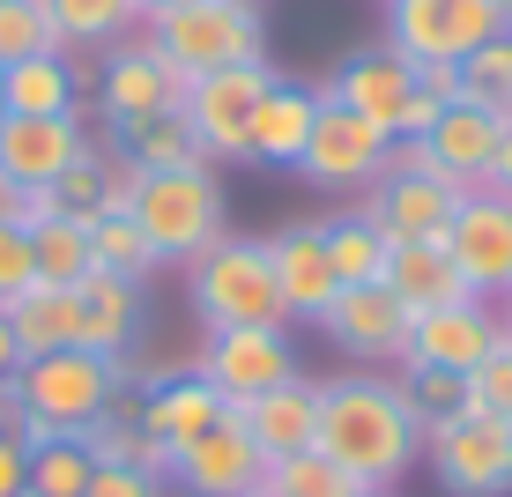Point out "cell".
Returning <instances> with one entry per match:
<instances>
[{"label": "cell", "instance_id": "obj_1", "mask_svg": "<svg viewBox=\"0 0 512 497\" xmlns=\"http://www.w3.org/2000/svg\"><path fill=\"white\" fill-rule=\"evenodd\" d=\"M312 446L357 483H401L423 460V423L401 394V379L334 371V379H320V438Z\"/></svg>", "mask_w": 512, "mask_h": 497}, {"label": "cell", "instance_id": "obj_2", "mask_svg": "<svg viewBox=\"0 0 512 497\" xmlns=\"http://www.w3.org/2000/svg\"><path fill=\"white\" fill-rule=\"evenodd\" d=\"M127 216L141 223V238L156 245V260H164V268H186V260H201L208 245L231 230V193H223V171H216V164L141 171Z\"/></svg>", "mask_w": 512, "mask_h": 497}, {"label": "cell", "instance_id": "obj_3", "mask_svg": "<svg viewBox=\"0 0 512 497\" xmlns=\"http://www.w3.org/2000/svg\"><path fill=\"white\" fill-rule=\"evenodd\" d=\"M186 297L201 312V327H290L282 282L268 260V238H231L223 230L201 260H186Z\"/></svg>", "mask_w": 512, "mask_h": 497}, {"label": "cell", "instance_id": "obj_4", "mask_svg": "<svg viewBox=\"0 0 512 497\" xmlns=\"http://www.w3.org/2000/svg\"><path fill=\"white\" fill-rule=\"evenodd\" d=\"M141 38L179 75H216V67L268 60V15H260V0H179L141 23Z\"/></svg>", "mask_w": 512, "mask_h": 497}, {"label": "cell", "instance_id": "obj_5", "mask_svg": "<svg viewBox=\"0 0 512 497\" xmlns=\"http://www.w3.org/2000/svg\"><path fill=\"white\" fill-rule=\"evenodd\" d=\"M15 394H23L30 423H38V438H45V431L82 438L104 408L127 394V357H97V349H52V357H30L23 371H15ZM38 438H30V446H38Z\"/></svg>", "mask_w": 512, "mask_h": 497}, {"label": "cell", "instance_id": "obj_6", "mask_svg": "<svg viewBox=\"0 0 512 497\" xmlns=\"http://www.w3.org/2000/svg\"><path fill=\"white\" fill-rule=\"evenodd\" d=\"M386 164H394V134L372 127V119H357L349 104H334L320 90V119H312V141H305V156H297V179L320 186V193L357 201Z\"/></svg>", "mask_w": 512, "mask_h": 497}, {"label": "cell", "instance_id": "obj_7", "mask_svg": "<svg viewBox=\"0 0 512 497\" xmlns=\"http://www.w3.org/2000/svg\"><path fill=\"white\" fill-rule=\"evenodd\" d=\"M423 460H431L446 497H512V423L505 416H446L423 431Z\"/></svg>", "mask_w": 512, "mask_h": 497}, {"label": "cell", "instance_id": "obj_8", "mask_svg": "<svg viewBox=\"0 0 512 497\" xmlns=\"http://www.w3.org/2000/svg\"><path fill=\"white\" fill-rule=\"evenodd\" d=\"M90 97H97V119L112 134H127L141 127V119H164V112H179V97H186V75L164 60L149 38H119L112 52L97 60V82H90Z\"/></svg>", "mask_w": 512, "mask_h": 497}, {"label": "cell", "instance_id": "obj_9", "mask_svg": "<svg viewBox=\"0 0 512 497\" xmlns=\"http://www.w3.org/2000/svg\"><path fill=\"white\" fill-rule=\"evenodd\" d=\"M268 82H275V60H245V67H216V75H186L179 112H186V127L201 134V149H208V164H216V171L245 164V127H253V104L268 97Z\"/></svg>", "mask_w": 512, "mask_h": 497}, {"label": "cell", "instance_id": "obj_10", "mask_svg": "<svg viewBox=\"0 0 512 497\" xmlns=\"http://www.w3.org/2000/svg\"><path fill=\"white\" fill-rule=\"evenodd\" d=\"M186 371H201L223 394V408H245V401L268 394V386L297 379V349H290V327H216Z\"/></svg>", "mask_w": 512, "mask_h": 497}, {"label": "cell", "instance_id": "obj_11", "mask_svg": "<svg viewBox=\"0 0 512 497\" xmlns=\"http://www.w3.org/2000/svg\"><path fill=\"white\" fill-rule=\"evenodd\" d=\"M498 8L490 0H386V45L409 60H453L461 67L483 38H498Z\"/></svg>", "mask_w": 512, "mask_h": 497}, {"label": "cell", "instance_id": "obj_12", "mask_svg": "<svg viewBox=\"0 0 512 497\" xmlns=\"http://www.w3.org/2000/svg\"><path fill=\"white\" fill-rule=\"evenodd\" d=\"M438 245L453 253V268H461V282L475 297H512V201L505 193L468 186Z\"/></svg>", "mask_w": 512, "mask_h": 497}, {"label": "cell", "instance_id": "obj_13", "mask_svg": "<svg viewBox=\"0 0 512 497\" xmlns=\"http://www.w3.org/2000/svg\"><path fill=\"white\" fill-rule=\"evenodd\" d=\"M97 156V134L82 112H60V119H8L0 112V179L38 193V186H60L75 164Z\"/></svg>", "mask_w": 512, "mask_h": 497}, {"label": "cell", "instance_id": "obj_14", "mask_svg": "<svg viewBox=\"0 0 512 497\" xmlns=\"http://www.w3.org/2000/svg\"><path fill=\"white\" fill-rule=\"evenodd\" d=\"M461 193L468 186L438 179V171H423V164H386L379 179L357 193V208L386 230V245H401V238H446Z\"/></svg>", "mask_w": 512, "mask_h": 497}, {"label": "cell", "instance_id": "obj_15", "mask_svg": "<svg viewBox=\"0 0 512 497\" xmlns=\"http://www.w3.org/2000/svg\"><path fill=\"white\" fill-rule=\"evenodd\" d=\"M498 342H505V312H498V297H461V305H431V312H409L401 371H409V364L475 371Z\"/></svg>", "mask_w": 512, "mask_h": 497}, {"label": "cell", "instance_id": "obj_16", "mask_svg": "<svg viewBox=\"0 0 512 497\" xmlns=\"http://www.w3.org/2000/svg\"><path fill=\"white\" fill-rule=\"evenodd\" d=\"M164 483H179L186 497H253L260 483H268V453L245 438V423H238V408H231V416L208 423L193 446L171 453Z\"/></svg>", "mask_w": 512, "mask_h": 497}, {"label": "cell", "instance_id": "obj_17", "mask_svg": "<svg viewBox=\"0 0 512 497\" xmlns=\"http://www.w3.org/2000/svg\"><path fill=\"white\" fill-rule=\"evenodd\" d=\"M498 127L505 119L483 112V104H446L423 141H394V164H423V171H438V179H453V186H483Z\"/></svg>", "mask_w": 512, "mask_h": 497}, {"label": "cell", "instance_id": "obj_18", "mask_svg": "<svg viewBox=\"0 0 512 497\" xmlns=\"http://www.w3.org/2000/svg\"><path fill=\"white\" fill-rule=\"evenodd\" d=\"M320 334L342 349V357H357V364H386V357L401 364V342H409V305H401L386 282H357V290H342V297L320 312Z\"/></svg>", "mask_w": 512, "mask_h": 497}, {"label": "cell", "instance_id": "obj_19", "mask_svg": "<svg viewBox=\"0 0 512 497\" xmlns=\"http://www.w3.org/2000/svg\"><path fill=\"white\" fill-rule=\"evenodd\" d=\"M327 97L394 134L401 127V104L416 97V60H409V52H394V45H364V52H349V60L334 67Z\"/></svg>", "mask_w": 512, "mask_h": 497}, {"label": "cell", "instance_id": "obj_20", "mask_svg": "<svg viewBox=\"0 0 512 497\" xmlns=\"http://www.w3.org/2000/svg\"><path fill=\"white\" fill-rule=\"evenodd\" d=\"M312 119H320V90L275 67L268 97L253 104V127H245V164L297 171V156H305V141H312Z\"/></svg>", "mask_w": 512, "mask_h": 497}, {"label": "cell", "instance_id": "obj_21", "mask_svg": "<svg viewBox=\"0 0 512 497\" xmlns=\"http://www.w3.org/2000/svg\"><path fill=\"white\" fill-rule=\"evenodd\" d=\"M134 408H141L149 446L164 453V468H171V453H179V446H193V438L208 431V423L231 416V408H223V394L201 379V371H164V379H149V394H141Z\"/></svg>", "mask_w": 512, "mask_h": 497}, {"label": "cell", "instance_id": "obj_22", "mask_svg": "<svg viewBox=\"0 0 512 497\" xmlns=\"http://www.w3.org/2000/svg\"><path fill=\"white\" fill-rule=\"evenodd\" d=\"M268 260H275L290 319H312V327H320V312L342 297V275H334V260H327V230L320 223H282L268 238Z\"/></svg>", "mask_w": 512, "mask_h": 497}, {"label": "cell", "instance_id": "obj_23", "mask_svg": "<svg viewBox=\"0 0 512 497\" xmlns=\"http://www.w3.org/2000/svg\"><path fill=\"white\" fill-rule=\"evenodd\" d=\"M238 423H245V438H253L268 460H290V453H312V438H320V379H282L268 386L260 401H245L238 408Z\"/></svg>", "mask_w": 512, "mask_h": 497}, {"label": "cell", "instance_id": "obj_24", "mask_svg": "<svg viewBox=\"0 0 512 497\" xmlns=\"http://www.w3.org/2000/svg\"><path fill=\"white\" fill-rule=\"evenodd\" d=\"M90 82H82L75 52H38V60H8L0 67V112L8 119H60L82 112Z\"/></svg>", "mask_w": 512, "mask_h": 497}, {"label": "cell", "instance_id": "obj_25", "mask_svg": "<svg viewBox=\"0 0 512 497\" xmlns=\"http://www.w3.org/2000/svg\"><path fill=\"white\" fill-rule=\"evenodd\" d=\"M75 305H82V349H97V357H127V349L141 342V319H149L141 282L90 268L75 282Z\"/></svg>", "mask_w": 512, "mask_h": 497}, {"label": "cell", "instance_id": "obj_26", "mask_svg": "<svg viewBox=\"0 0 512 497\" xmlns=\"http://www.w3.org/2000/svg\"><path fill=\"white\" fill-rule=\"evenodd\" d=\"M379 282H386L409 312H431V305H461V297H475L438 238H401L394 253H386V275H379Z\"/></svg>", "mask_w": 512, "mask_h": 497}, {"label": "cell", "instance_id": "obj_27", "mask_svg": "<svg viewBox=\"0 0 512 497\" xmlns=\"http://www.w3.org/2000/svg\"><path fill=\"white\" fill-rule=\"evenodd\" d=\"M8 327H15V342H23V364L52 357V349H82V305H75V290H60V282H30V290L8 305Z\"/></svg>", "mask_w": 512, "mask_h": 497}, {"label": "cell", "instance_id": "obj_28", "mask_svg": "<svg viewBox=\"0 0 512 497\" xmlns=\"http://www.w3.org/2000/svg\"><path fill=\"white\" fill-rule=\"evenodd\" d=\"M320 230H327V260H334V275H342V290H357V282H379V275H386V253H394V245H386V230L364 216L357 201H342Z\"/></svg>", "mask_w": 512, "mask_h": 497}, {"label": "cell", "instance_id": "obj_29", "mask_svg": "<svg viewBox=\"0 0 512 497\" xmlns=\"http://www.w3.org/2000/svg\"><path fill=\"white\" fill-rule=\"evenodd\" d=\"M112 149L127 156L134 171H193V164H208V149H201V134L186 127V112H164V119H141V127H127V134H112Z\"/></svg>", "mask_w": 512, "mask_h": 497}, {"label": "cell", "instance_id": "obj_30", "mask_svg": "<svg viewBox=\"0 0 512 497\" xmlns=\"http://www.w3.org/2000/svg\"><path fill=\"white\" fill-rule=\"evenodd\" d=\"M45 8H52V30H60L67 52H112L119 38L141 30L134 0H45Z\"/></svg>", "mask_w": 512, "mask_h": 497}, {"label": "cell", "instance_id": "obj_31", "mask_svg": "<svg viewBox=\"0 0 512 497\" xmlns=\"http://www.w3.org/2000/svg\"><path fill=\"white\" fill-rule=\"evenodd\" d=\"M30 253H38V282H60V290H75V282L97 268L90 260V223L60 216V208L30 223Z\"/></svg>", "mask_w": 512, "mask_h": 497}, {"label": "cell", "instance_id": "obj_32", "mask_svg": "<svg viewBox=\"0 0 512 497\" xmlns=\"http://www.w3.org/2000/svg\"><path fill=\"white\" fill-rule=\"evenodd\" d=\"M82 446L97 453V468H149V475H164V453L149 446V431H141V408L119 394L104 416L82 431Z\"/></svg>", "mask_w": 512, "mask_h": 497}, {"label": "cell", "instance_id": "obj_33", "mask_svg": "<svg viewBox=\"0 0 512 497\" xmlns=\"http://www.w3.org/2000/svg\"><path fill=\"white\" fill-rule=\"evenodd\" d=\"M90 475H97V453L82 446V438L45 431L38 446H30V497H82Z\"/></svg>", "mask_w": 512, "mask_h": 497}, {"label": "cell", "instance_id": "obj_34", "mask_svg": "<svg viewBox=\"0 0 512 497\" xmlns=\"http://www.w3.org/2000/svg\"><path fill=\"white\" fill-rule=\"evenodd\" d=\"M90 260H97L104 275L141 282V290H149V275H164V260H156V245L141 238L134 216H97V223H90Z\"/></svg>", "mask_w": 512, "mask_h": 497}, {"label": "cell", "instance_id": "obj_35", "mask_svg": "<svg viewBox=\"0 0 512 497\" xmlns=\"http://www.w3.org/2000/svg\"><path fill=\"white\" fill-rule=\"evenodd\" d=\"M461 104H483V112H512V30H498V38H483L461 60Z\"/></svg>", "mask_w": 512, "mask_h": 497}, {"label": "cell", "instance_id": "obj_36", "mask_svg": "<svg viewBox=\"0 0 512 497\" xmlns=\"http://www.w3.org/2000/svg\"><path fill=\"white\" fill-rule=\"evenodd\" d=\"M268 490H275V497H357L364 483H357V475H342L320 446H312V453L268 460Z\"/></svg>", "mask_w": 512, "mask_h": 497}, {"label": "cell", "instance_id": "obj_37", "mask_svg": "<svg viewBox=\"0 0 512 497\" xmlns=\"http://www.w3.org/2000/svg\"><path fill=\"white\" fill-rule=\"evenodd\" d=\"M38 52H67L52 30L45 0H0V67L8 60H38Z\"/></svg>", "mask_w": 512, "mask_h": 497}, {"label": "cell", "instance_id": "obj_38", "mask_svg": "<svg viewBox=\"0 0 512 497\" xmlns=\"http://www.w3.org/2000/svg\"><path fill=\"white\" fill-rule=\"evenodd\" d=\"M401 394H409V408H416V423H423V431L468 408L461 371H446V364H409V371H401Z\"/></svg>", "mask_w": 512, "mask_h": 497}, {"label": "cell", "instance_id": "obj_39", "mask_svg": "<svg viewBox=\"0 0 512 497\" xmlns=\"http://www.w3.org/2000/svg\"><path fill=\"white\" fill-rule=\"evenodd\" d=\"M461 386H468V416H505L512 423V349L505 342L475 371H461Z\"/></svg>", "mask_w": 512, "mask_h": 497}, {"label": "cell", "instance_id": "obj_40", "mask_svg": "<svg viewBox=\"0 0 512 497\" xmlns=\"http://www.w3.org/2000/svg\"><path fill=\"white\" fill-rule=\"evenodd\" d=\"M38 282V253H30V230L23 223H0V312Z\"/></svg>", "mask_w": 512, "mask_h": 497}, {"label": "cell", "instance_id": "obj_41", "mask_svg": "<svg viewBox=\"0 0 512 497\" xmlns=\"http://www.w3.org/2000/svg\"><path fill=\"white\" fill-rule=\"evenodd\" d=\"M82 497H164V475H149V468H97Z\"/></svg>", "mask_w": 512, "mask_h": 497}, {"label": "cell", "instance_id": "obj_42", "mask_svg": "<svg viewBox=\"0 0 512 497\" xmlns=\"http://www.w3.org/2000/svg\"><path fill=\"white\" fill-rule=\"evenodd\" d=\"M0 438H15V446H30L38 438V423H30L23 394H15V379H0Z\"/></svg>", "mask_w": 512, "mask_h": 497}, {"label": "cell", "instance_id": "obj_43", "mask_svg": "<svg viewBox=\"0 0 512 497\" xmlns=\"http://www.w3.org/2000/svg\"><path fill=\"white\" fill-rule=\"evenodd\" d=\"M0 497H30V446L0 438Z\"/></svg>", "mask_w": 512, "mask_h": 497}, {"label": "cell", "instance_id": "obj_44", "mask_svg": "<svg viewBox=\"0 0 512 497\" xmlns=\"http://www.w3.org/2000/svg\"><path fill=\"white\" fill-rule=\"evenodd\" d=\"M483 186L512 201V112H505V127H498V149H490V171H483Z\"/></svg>", "mask_w": 512, "mask_h": 497}, {"label": "cell", "instance_id": "obj_45", "mask_svg": "<svg viewBox=\"0 0 512 497\" xmlns=\"http://www.w3.org/2000/svg\"><path fill=\"white\" fill-rule=\"evenodd\" d=\"M15 371H23V342H15L8 312H0V379H15Z\"/></svg>", "mask_w": 512, "mask_h": 497}, {"label": "cell", "instance_id": "obj_46", "mask_svg": "<svg viewBox=\"0 0 512 497\" xmlns=\"http://www.w3.org/2000/svg\"><path fill=\"white\" fill-rule=\"evenodd\" d=\"M141 8V23H149V15H164V8H179V0H134Z\"/></svg>", "mask_w": 512, "mask_h": 497}, {"label": "cell", "instance_id": "obj_47", "mask_svg": "<svg viewBox=\"0 0 512 497\" xmlns=\"http://www.w3.org/2000/svg\"><path fill=\"white\" fill-rule=\"evenodd\" d=\"M357 497H401V490H394V483H364Z\"/></svg>", "mask_w": 512, "mask_h": 497}, {"label": "cell", "instance_id": "obj_48", "mask_svg": "<svg viewBox=\"0 0 512 497\" xmlns=\"http://www.w3.org/2000/svg\"><path fill=\"white\" fill-rule=\"evenodd\" d=\"M490 8H498V23H505V30H512V0H490Z\"/></svg>", "mask_w": 512, "mask_h": 497}, {"label": "cell", "instance_id": "obj_49", "mask_svg": "<svg viewBox=\"0 0 512 497\" xmlns=\"http://www.w3.org/2000/svg\"><path fill=\"white\" fill-rule=\"evenodd\" d=\"M498 312H505V349H512V297H505V305H498Z\"/></svg>", "mask_w": 512, "mask_h": 497}, {"label": "cell", "instance_id": "obj_50", "mask_svg": "<svg viewBox=\"0 0 512 497\" xmlns=\"http://www.w3.org/2000/svg\"><path fill=\"white\" fill-rule=\"evenodd\" d=\"M253 497H275V490H268V483H260V490H253Z\"/></svg>", "mask_w": 512, "mask_h": 497}]
</instances>
